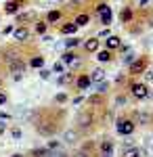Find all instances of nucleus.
Instances as JSON below:
<instances>
[{"label": "nucleus", "mask_w": 153, "mask_h": 157, "mask_svg": "<svg viewBox=\"0 0 153 157\" xmlns=\"http://www.w3.org/2000/svg\"><path fill=\"white\" fill-rule=\"evenodd\" d=\"M96 13H99L101 23H103V25H109V23H111V9L107 6L105 2H101V4L96 6Z\"/></svg>", "instance_id": "obj_1"}, {"label": "nucleus", "mask_w": 153, "mask_h": 157, "mask_svg": "<svg viewBox=\"0 0 153 157\" xmlns=\"http://www.w3.org/2000/svg\"><path fill=\"white\" fill-rule=\"evenodd\" d=\"M118 132L124 134V136H128V134L134 132V124H132L130 120H120L118 121Z\"/></svg>", "instance_id": "obj_2"}, {"label": "nucleus", "mask_w": 153, "mask_h": 157, "mask_svg": "<svg viewBox=\"0 0 153 157\" xmlns=\"http://www.w3.org/2000/svg\"><path fill=\"white\" fill-rule=\"evenodd\" d=\"M132 94L136 98H147L149 97V90L145 84H132Z\"/></svg>", "instance_id": "obj_3"}, {"label": "nucleus", "mask_w": 153, "mask_h": 157, "mask_svg": "<svg viewBox=\"0 0 153 157\" xmlns=\"http://www.w3.org/2000/svg\"><path fill=\"white\" fill-rule=\"evenodd\" d=\"M61 61H63L65 65H73V67H78V65H80V59H78V55H73V52H63Z\"/></svg>", "instance_id": "obj_4"}, {"label": "nucleus", "mask_w": 153, "mask_h": 157, "mask_svg": "<svg viewBox=\"0 0 153 157\" xmlns=\"http://www.w3.org/2000/svg\"><path fill=\"white\" fill-rule=\"evenodd\" d=\"M11 73H13V80H21V78H23V63H21V61L13 63L11 65Z\"/></svg>", "instance_id": "obj_5"}, {"label": "nucleus", "mask_w": 153, "mask_h": 157, "mask_svg": "<svg viewBox=\"0 0 153 157\" xmlns=\"http://www.w3.org/2000/svg\"><path fill=\"white\" fill-rule=\"evenodd\" d=\"M21 2H23V0H11V2L4 6V11L9 13V15H15V13H19V9H21Z\"/></svg>", "instance_id": "obj_6"}, {"label": "nucleus", "mask_w": 153, "mask_h": 157, "mask_svg": "<svg viewBox=\"0 0 153 157\" xmlns=\"http://www.w3.org/2000/svg\"><path fill=\"white\" fill-rule=\"evenodd\" d=\"M13 36H15V40H27L29 38V29L27 27H17V29H13Z\"/></svg>", "instance_id": "obj_7"}, {"label": "nucleus", "mask_w": 153, "mask_h": 157, "mask_svg": "<svg viewBox=\"0 0 153 157\" xmlns=\"http://www.w3.org/2000/svg\"><path fill=\"white\" fill-rule=\"evenodd\" d=\"M84 48L88 50V52H96L99 50V38H88L84 42Z\"/></svg>", "instance_id": "obj_8"}, {"label": "nucleus", "mask_w": 153, "mask_h": 157, "mask_svg": "<svg viewBox=\"0 0 153 157\" xmlns=\"http://www.w3.org/2000/svg\"><path fill=\"white\" fill-rule=\"evenodd\" d=\"M130 71H132V73H141V71H145V61H143V59L132 61V65H130Z\"/></svg>", "instance_id": "obj_9"}, {"label": "nucleus", "mask_w": 153, "mask_h": 157, "mask_svg": "<svg viewBox=\"0 0 153 157\" xmlns=\"http://www.w3.org/2000/svg\"><path fill=\"white\" fill-rule=\"evenodd\" d=\"M105 42H107V48H109V50L118 48L120 44H122V42H120V38H118V36H107V40H105Z\"/></svg>", "instance_id": "obj_10"}, {"label": "nucleus", "mask_w": 153, "mask_h": 157, "mask_svg": "<svg viewBox=\"0 0 153 157\" xmlns=\"http://www.w3.org/2000/svg\"><path fill=\"white\" fill-rule=\"evenodd\" d=\"M90 82H92V80H90L88 75H80V78H78V88H80V90H86V88L90 86Z\"/></svg>", "instance_id": "obj_11"}, {"label": "nucleus", "mask_w": 153, "mask_h": 157, "mask_svg": "<svg viewBox=\"0 0 153 157\" xmlns=\"http://www.w3.org/2000/svg\"><path fill=\"white\" fill-rule=\"evenodd\" d=\"M88 21H90V17H88L86 13H82V15H78V17H76V25H78V27H84V25H88Z\"/></svg>", "instance_id": "obj_12"}, {"label": "nucleus", "mask_w": 153, "mask_h": 157, "mask_svg": "<svg viewBox=\"0 0 153 157\" xmlns=\"http://www.w3.org/2000/svg\"><path fill=\"white\" fill-rule=\"evenodd\" d=\"M90 80H92V82H103V80H105V71H103V69H94L92 75H90Z\"/></svg>", "instance_id": "obj_13"}, {"label": "nucleus", "mask_w": 153, "mask_h": 157, "mask_svg": "<svg viewBox=\"0 0 153 157\" xmlns=\"http://www.w3.org/2000/svg\"><path fill=\"white\" fill-rule=\"evenodd\" d=\"M96 59L101 61V63H107V61H111V52H109V50H101V52L96 55Z\"/></svg>", "instance_id": "obj_14"}, {"label": "nucleus", "mask_w": 153, "mask_h": 157, "mask_svg": "<svg viewBox=\"0 0 153 157\" xmlns=\"http://www.w3.org/2000/svg\"><path fill=\"white\" fill-rule=\"evenodd\" d=\"M76 29H78V25H76V23H67V25H63V27H61V32H63L65 36H67V34H73Z\"/></svg>", "instance_id": "obj_15"}, {"label": "nucleus", "mask_w": 153, "mask_h": 157, "mask_svg": "<svg viewBox=\"0 0 153 157\" xmlns=\"http://www.w3.org/2000/svg\"><path fill=\"white\" fill-rule=\"evenodd\" d=\"M61 19V13L59 11H50L48 13V23H55V21H59Z\"/></svg>", "instance_id": "obj_16"}, {"label": "nucleus", "mask_w": 153, "mask_h": 157, "mask_svg": "<svg viewBox=\"0 0 153 157\" xmlns=\"http://www.w3.org/2000/svg\"><path fill=\"white\" fill-rule=\"evenodd\" d=\"M124 157H141V151L139 149H126L124 151Z\"/></svg>", "instance_id": "obj_17"}, {"label": "nucleus", "mask_w": 153, "mask_h": 157, "mask_svg": "<svg viewBox=\"0 0 153 157\" xmlns=\"http://www.w3.org/2000/svg\"><path fill=\"white\" fill-rule=\"evenodd\" d=\"M94 90H96V92H105L107 90V82L105 80H103V82H94Z\"/></svg>", "instance_id": "obj_18"}, {"label": "nucleus", "mask_w": 153, "mask_h": 157, "mask_svg": "<svg viewBox=\"0 0 153 157\" xmlns=\"http://www.w3.org/2000/svg\"><path fill=\"white\" fill-rule=\"evenodd\" d=\"M130 19H132V11H130V9H124V11H122V21L128 23Z\"/></svg>", "instance_id": "obj_19"}, {"label": "nucleus", "mask_w": 153, "mask_h": 157, "mask_svg": "<svg viewBox=\"0 0 153 157\" xmlns=\"http://www.w3.org/2000/svg\"><path fill=\"white\" fill-rule=\"evenodd\" d=\"M90 120H92L90 113H86V115H80V117H78V121H80L82 126H90Z\"/></svg>", "instance_id": "obj_20"}, {"label": "nucleus", "mask_w": 153, "mask_h": 157, "mask_svg": "<svg viewBox=\"0 0 153 157\" xmlns=\"http://www.w3.org/2000/svg\"><path fill=\"white\" fill-rule=\"evenodd\" d=\"M101 149H103V153H105V155H111V149H113V145H111L109 140H105V143L101 145Z\"/></svg>", "instance_id": "obj_21"}, {"label": "nucleus", "mask_w": 153, "mask_h": 157, "mask_svg": "<svg viewBox=\"0 0 153 157\" xmlns=\"http://www.w3.org/2000/svg\"><path fill=\"white\" fill-rule=\"evenodd\" d=\"M29 65H32V67H42V65H44V59H42V57H34Z\"/></svg>", "instance_id": "obj_22"}, {"label": "nucleus", "mask_w": 153, "mask_h": 157, "mask_svg": "<svg viewBox=\"0 0 153 157\" xmlns=\"http://www.w3.org/2000/svg\"><path fill=\"white\" fill-rule=\"evenodd\" d=\"M50 153H48V149H36L34 151V157H48Z\"/></svg>", "instance_id": "obj_23"}, {"label": "nucleus", "mask_w": 153, "mask_h": 157, "mask_svg": "<svg viewBox=\"0 0 153 157\" xmlns=\"http://www.w3.org/2000/svg\"><path fill=\"white\" fill-rule=\"evenodd\" d=\"M80 44V38H69V40H65V46H78Z\"/></svg>", "instance_id": "obj_24"}, {"label": "nucleus", "mask_w": 153, "mask_h": 157, "mask_svg": "<svg viewBox=\"0 0 153 157\" xmlns=\"http://www.w3.org/2000/svg\"><path fill=\"white\" fill-rule=\"evenodd\" d=\"M57 82H59V84H65V82H71V73H63V75H61V78L57 80Z\"/></svg>", "instance_id": "obj_25"}, {"label": "nucleus", "mask_w": 153, "mask_h": 157, "mask_svg": "<svg viewBox=\"0 0 153 157\" xmlns=\"http://www.w3.org/2000/svg\"><path fill=\"white\" fill-rule=\"evenodd\" d=\"M55 101H57V103H65V101H67V94H65V92H59Z\"/></svg>", "instance_id": "obj_26"}, {"label": "nucleus", "mask_w": 153, "mask_h": 157, "mask_svg": "<svg viewBox=\"0 0 153 157\" xmlns=\"http://www.w3.org/2000/svg\"><path fill=\"white\" fill-rule=\"evenodd\" d=\"M36 32H38V34H44V32H46V23H38L36 25Z\"/></svg>", "instance_id": "obj_27"}, {"label": "nucleus", "mask_w": 153, "mask_h": 157, "mask_svg": "<svg viewBox=\"0 0 153 157\" xmlns=\"http://www.w3.org/2000/svg\"><path fill=\"white\" fill-rule=\"evenodd\" d=\"M73 138H76V132H65V140L67 143H73Z\"/></svg>", "instance_id": "obj_28"}, {"label": "nucleus", "mask_w": 153, "mask_h": 157, "mask_svg": "<svg viewBox=\"0 0 153 157\" xmlns=\"http://www.w3.org/2000/svg\"><path fill=\"white\" fill-rule=\"evenodd\" d=\"M53 71L61 73V71H63V63H55V65H53Z\"/></svg>", "instance_id": "obj_29"}, {"label": "nucleus", "mask_w": 153, "mask_h": 157, "mask_svg": "<svg viewBox=\"0 0 153 157\" xmlns=\"http://www.w3.org/2000/svg\"><path fill=\"white\" fill-rule=\"evenodd\" d=\"M40 78H42V80H48V78H50V71H48V69H42V71H40Z\"/></svg>", "instance_id": "obj_30"}, {"label": "nucleus", "mask_w": 153, "mask_h": 157, "mask_svg": "<svg viewBox=\"0 0 153 157\" xmlns=\"http://www.w3.org/2000/svg\"><path fill=\"white\" fill-rule=\"evenodd\" d=\"M27 19H32V15H19V17H17L19 23H23V21H27Z\"/></svg>", "instance_id": "obj_31"}, {"label": "nucleus", "mask_w": 153, "mask_h": 157, "mask_svg": "<svg viewBox=\"0 0 153 157\" xmlns=\"http://www.w3.org/2000/svg\"><path fill=\"white\" fill-rule=\"evenodd\" d=\"M13 138H21V130H19V128H13Z\"/></svg>", "instance_id": "obj_32"}, {"label": "nucleus", "mask_w": 153, "mask_h": 157, "mask_svg": "<svg viewBox=\"0 0 153 157\" xmlns=\"http://www.w3.org/2000/svg\"><path fill=\"white\" fill-rule=\"evenodd\" d=\"M57 147H59L57 140H50V143H48V151H50V149H57Z\"/></svg>", "instance_id": "obj_33"}, {"label": "nucleus", "mask_w": 153, "mask_h": 157, "mask_svg": "<svg viewBox=\"0 0 153 157\" xmlns=\"http://www.w3.org/2000/svg\"><path fill=\"white\" fill-rule=\"evenodd\" d=\"M132 61H134V55H126L124 57V63H132Z\"/></svg>", "instance_id": "obj_34"}, {"label": "nucleus", "mask_w": 153, "mask_h": 157, "mask_svg": "<svg viewBox=\"0 0 153 157\" xmlns=\"http://www.w3.org/2000/svg\"><path fill=\"white\" fill-rule=\"evenodd\" d=\"M4 103H6V94H4V92H0V105H4Z\"/></svg>", "instance_id": "obj_35"}, {"label": "nucleus", "mask_w": 153, "mask_h": 157, "mask_svg": "<svg viewBox=\"0 0 153 157\" xmlns=\"http://www.w3.org/2000/svg\"><path fill=\"white\" fill-rule=\"evenodd\" d=\"M4 130H6V124H0V134H4Z\"/></svg>", "instance_id": "obj_36"}, {"label": "nucleus", "mask_w": 153, "mask_h": 157, "mask_svg": "<svg viewBox=\"0 0 153 157\" xmlns=\"http://www.w3.org/2000/svg\"><path fill=\"white\" fill-rule=\"evenodd\" d=\"M145 75H147V80H153V69H151L149 73H145Z\"/></svg>", "instance_id": "obj_37"}, {"label": "nucleus", "mask_w": 153, "mask_h": 157, "mask_svg": "<svg viewBox=\"0 0 153 157\" xmlns=\"http://www.w3.org/2000/svg\"><path fill=\"white\" fill-rule=\"evenodd\" d=\"M73 157H86V155H84V153H78V155H73Z\"/></svg>", "instance_id": "obj_38"}, {"label": "nucleus", "mask_w": 153, "mask_h": 157, "mask_svg": "<svg viewBox=\"0 0 153 157\" xmlns=\"http://www.w3.org/2000/svg\"><path fill=\"white\" fill-rule=\"evenodd\" d=\"M13 157H23V155H19V153H17V155H13Z\"/></svg>", "instance_id": "obj_39"}, {"label": "nucleus", "mask_w": 153, "mask_h": 157, "mask_svg": "<svg viewBox=\"0 0 153 157\" xmlns=\"http://www.w3.org/2000/svg\"><path fill=\"white\" fill-rule=\"evenodd\" d=\"M105 157H111V155H105Z\"/></svg>", "instance_id": "obj_40"}]
</instances>
